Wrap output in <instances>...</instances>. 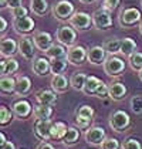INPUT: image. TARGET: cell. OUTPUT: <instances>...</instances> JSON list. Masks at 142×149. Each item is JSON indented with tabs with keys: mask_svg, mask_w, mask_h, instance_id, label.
<instances>
[{
	"mask_svg": "<svg viewBox=\"0 0 142 149\" xmlns=\"http://www.w3.org/2000/svg\"><path fill=\"white\" fill-rule=\"evenodd\" d=\"M121 0H102V9H105L108 12H114L118 7Z\"/></svg>",
	"mask_w": 142,
	"mask_h": 149,
	"instance_id": "41",
	"label": "cell"
},
{
	"mask_svg": "<svg viewBox=\"0 0 142 149\" xmlns=\"http://www.w3.org/2000/svg\"><path fill=\"white\" fill-rule=\"evenodd\" d=\"M85 81H87V75L84 72H74L70 78V84L75 91H83Z\"/></svg>",
	"mask_w": 142,
	"mask_h": 149,
	"instance_id": "33",
	"label": "cell"
},
{
	"mask_svg": "<svg viewBox=\"0 0 142 149\" xmlns=\"http://www.w3.org/2000/svg\"><path fill=\"white\" fill-rule=\"evenodd\" d=\"M75 116H80V118H85V119H94L95 116V111L93 107H90V105H81L78 109H77V112H75Z\"/></svg>",
	"mask_w": 142,
	"mask_h": 149,
	"instance_id": "36",
	"label": "cell"
},
{
	"mask_svg": "<svg viewBox=\"0 0 142 149\" xmlns=\"http://www.w3.org/2000/svg\"><path fill=\"white\" fill-rule=\"evenodd\" d=\"M51 115H53V107L41 104H37L36 107H33V116L36 119H50Z\"/></svg>",
	"mask_w": 142,
	"mask_h": 149,
	"instance_id": "24",
	"label": "cell"
},
{
	"mask_svg": "<svg viewBox=\"0 0 142 149\" xmlns=\"http://www.w3.org/2000/svg\"><path fill=\"white\" fill-rule=\"evenodd\" d=\"M102 82H104V81L94 77V75H88V77H87V81H85V85H84L83 92L85 95H88V97H95L98 88L101 87Z\"/></svg>",
	"mask_w": 142,
	"mask_h": 149,
	"instance_id": "22",
	"label": "cell"
},
{
	"mask_svg": "<svg viewBox=\"0 0 142 149\" xmlns=\"http://www.w3.org/2000/svg\"><path fill=\"white\" fill-rule=\"evenodd\" d=\"M109 126L112 131H115L118 134L125 132L131 126V116L125 111H121V109L114 111L109 116Z\"/></svg>",
	"mask_w": 142,
	"mask_h": 149,
	"instance_id": "2",
	"label": "cell"
},
{
	"mask_svg": "<svg viewBox=\"0 0 142 149\" xmlns=\"http://www.w3.org/2000/svg\"><path fill=\"white\" fill-rule=\"evenodd\" d=\"M118 22L122 29H131L142 22V14L135 7H125L119 12Z\"/></svg>",
	"mask_w": 142,
	"mask_h": 149,
	"instance_id": "1",
	"label": "cell"
},
{
	"mask_svg": "<svg viewBox=\"0 0 142 149\" xmlns=\"http://www.w3.org/2000/svg\"><path fill=\"white\" fill-rule=\"evenodd\" d=\"M136 51V41L132 38V37H125L121 40V54L125 56V57H129L131 54Z\"/></svg>",
	"mask_w": 142,
	"mask_h": 149,
	"instance_id": "27",
	"label": "cell"
},
{
	"mask_svg": "<svg viewBox=\"0 0 142 149\" xmlns=\"http://www.w3.org/2000/svg\"><path fill=\"white\" fill-rule=\"evenodd\" d=\"M36 43L31 37H23L19 41V53L26 60H31L36 56Z\"/></svg>",
	"mask_w": 142,
	"mask_h": 149,
	"instance_id": "12",
	"label": "cell"
},
{
	"mask_svg": "<svg viewBox=\"0 0 142 149\" xmlns=\"http://www.w3.org/2000/svg\"><path fill=\"white\" fill-rule=\"evenodd\" d=\"M78 139H80V131H78L75 126H68L67 134H65V136L63 138L61 142H63L65 146H72V145H75V143L78 142Z\"/></svg>",
	"mask_w": 142,
	"mask_h": 149,
	"instance_id": "29",
	"label": "cell"
},
{
	"mask_svg": "<svg viewBox=\"0 0 142 149\" xmlns=\"http://www.w3.org/2000/svg\"><path fill=\"white\" fill-rule=\"evenodd\" d=\"M138 75H139V80L142 81V70H141V71H139V72H138Z\"/></svg>",
	"mask_w": 142,
	"mask_h": 149,
	"instance_id": "49",
	"label": "cell"
},
{
	"mask_svg": "<svg viewBox=\"0 0 142 149\" xmlns=\"http://www.w3.org/2000/svg\"><path fill=\"white\" fill-rule=\"evenodd\" d=\"M106 53L104 46H94L88 50V61L94 65H100L104 64V61L106 60Z\"/></svg>",
	"mask_w": 142,
	"mask_h": 149,
	"instance_id": "17",
	"label": "cell"
},
{
	"mask_svg": "<svg viewBox=\"0 0 142 149\" xmlns=\"http://www.w3.org/2000/svg\"><path fill=\"white\" fill-rule=\"evenodd\" d=\"M0 90L3 94H13L16 92V80L10 75H1L0 80Z\"/></svg>",
	"mask_w": 142,
	"mask_h": 149,
	"instance_id": "32",
	"label": "cell"
},
{
	"mask_svg": "<svg viewBox=\"0 0 142 149\" xmlns=\"http://www.w3.org/2000/svg\"><path fill=\"white\" fill-rule=\"evenodd\" d=\"M36 27V22L26 16V17H20V19H14L13 20V29L17 34H29L34 30Z\"/></svg>",
	"mask_w": 142,
	"mask_h": 149,
	"instance_id": "11",
	"label": "cell"
},
{
	"mask_svg": "<svg viewBox=\"0 0 142 149\" xmlns=\"http://www.w3.org/2000/svg\"><path fill=\"white\" fill-rule=\"evenodd\" d=\"M93 24H94L95 29H98V30H108L109 27H112L111 12H108L105 9L95 10L94 14H93Z\"/></svg>",
	"mask_w": 142,
	"mask_h": 149,
	"instance_id": "8",
	"label": "cell"
},
{
	"mask_svg": "<svg viewBox=\"0 0 142 149\" xmlns=\"http://www.w3.org/2000/svg\"><path fill=\"white\" fill-rule=\"evenodd\" d=\"M48 7L50 4L47 0H30V9L37 16H44L48 12Z\"/></svg>",
	"mask_w": 142,
	"mask_h": 149,
	"instance_id": "30",
	"label": "cell"
},
{
	"mask_svg": "<svg viewBox=\"0 0 142 149\" xmlns=\"http://www.w3.org/2000/svg\"><path fill=\"white\" fill-rule=\"evenodd\" d=\"M129 105H131V109H132L134 114L141 115L142 114V95H134V97L131 98Z\"/></svg>",
	"mask_w": 142,
	"mask_h": 149,
	"instance_id": "37",
	"label": "cell"
},
{
	"mask_svg": "<svg viewBox=\"0 0 142 149\" xmlns=\"http://www.w3.org/2000/svg\"><path fill=\"white\" fill-rule=\"evenodd\" d=\"M104 48L108 53V56H117L119 51H121V40L117 37H109L104 41Z\"/></svg>",
	"mask_w": 142,
	"mask_h": 149,
	"instance_id": "28",
	"label": "cell"
},
{
	"mask_svg": "<svg viewBox=\"0 0 142 149\" xmlns=\"http://www.w3.org/2000/svg\"><path fill=\"white\" fill-rule=\"evenodd\" d=\"M100 146H101V149H119L121 148V143H119V141L117 138L106 136L105 139H104V142H102Z\"/></svg>",
	"mask_w": 142,
	"mask_h": 149,
	"instance_id": "38",
	"label": "cell"
},
{
	"mask_svg": "<svg viewBox=\"0 0 142 149\" xmlns=\"http://www.w3.org/2000/svg\"><path fill=\"white\" fill-rule=\"evenodd\" d=\"M0 51H1V57H13L16 53H19V43L10 37H3L0 43Z\"/></svg>",
	"mask_w": 142,
	"mask_h": 149,
	"instance_id": "15",
	"label": "cell"
},
{
	"mask_svg": "<svg viewBox=\"0 0 142 149\" xmlns=\"http://www.w3.org/2000/svg\"><path fill=\"white\" fill-rule=\"evenodd\" d=\"M51 12L57 20H70L71 16L75 13V7L70 0H60L53 6Z\"/></svg>",
	"mask_w": 142,
	"mask_h": 149,
	"instance_id": "4",
	"label": "cell"
},
{
	"mask_svg": "<svg viewBox=\"0 0 142 149\" xmlns=\"http://www.w3.org/2000/svg\"><path fill=\"white\" fill-rule=\"evenodd\" d=\"M1 149H16V146H14V143H13V142L7 141L4 145H1Z\"/></svg>",
	"mask_w": 142,
	"mask_h": 149,
	"instance_id": "45",
	"label": "cell"
},
{
	"mask_svg": "<svg viewBox=\"0 0 142 149\" xmlns=\"http://www.w3.org/2000/svg\"><path fill=\"white\" fill-rule=\"evenodd\" d=\"M139 31H141V34H142V22L139 23Z\"/></svg>",
	"mask_w": 142,
	"mask_h": 149,
	"instance_id": "50",
	"label": "cell"
},
{
	"mask_svg": "<svg viewBox=\"0 0 142 149\" xmlns=\"http://www.w3.org/2000/svg\"><path fill=\"white\" fill-rule=\"evenodd\" d=\"M33 40H34V43H36V47L38 50L44 51V53L54 44L53 43V37L47 31H36L34 36H33Z\"/></svg>",
	"mask_w": 142,
	"mask_h": 149,
	"instance_id": "16",
	"label": "cell"
},
{
	"mask_svg": "<svg viewBox=\"0 0 142 149\" xmlns=\"http://www.w3.org/2000/svg\"><path fill=\"white\" fill-rule=\"evenodd\" d=\"M31 91V80L27 75H17L16 78V95L17 97H27Z\"/></svg>",
	"mask_w": 142,
	"mask_h": 149,
	"instance_id": "18",
	"label": "cell"
},
{
	"mask_svg": "<svg viewBox=\"0 0 142 149\" xmlns=\"http://www.w3.org/2000/svg\"><path fill=\"white\" fill-rule=\"evenodd\" d=\"M31 70L33 72L37 74L38 77H44L47 75L48 72H51V68H50V60L44 57H36L33 60V64H31Z\"/></svg>",
	"mask_w": 142,
	"mask_h": 149,
	"instance_id": "19",
	"label": "cell"
},
{
	"mask_svg": "<svg viewBox=\"0 0 142 149\" xmlns=\"http://www.w3.org/2000/svg\"><path fill=\"white\" fill-rule=\"evenodd\" d=\"M0 65H1V75H10V74L17 72V70H19V61L14 60L13 57H10V58H7V60H1Z\"/></svg>",
	"mask_w": 142,
	"mask_h": 149,
	"instance_id": "23",
	"label": "cell"
},
{
	"mask_svg": "<svg viewBox=\"0 0 142 149\" xmlns=\"http://www.w3.org/2000/svg\"><path fill=\"white\" fill-rule=\"evenodd\" d=\"M78 1H81V3H84V4H90V3H93V1H95V0H78Z\"/></svg>",
	"mask_w": 142,
	"mask_h": 149,
	"instance_id": "47",
	"label": "cell"
},
{
	"mask_svg": "<svg viewBox=\"0 0 142 149\" xmlns=\"http://www.w3.org/2000/svg\"><path fill=\"white\" fill-rule=\"evenodd\" d=\"M36 149H56V148H54V146H53V145H51L48 141H41V142L37 145V148H36Z\"/></svg>",
	"mask_w": 142,
	"mask_h": 149,
	"instance_id": "42",
	"label": "cell"
},
{
	"mask_svg": "<svg viewBox=\"0 0 142 149\" xmlns=\"http://www.w3.org/2000/svg\"><path fill=\"white\" fill-rule=\"evenodd\" d=\"M141 6H142V0H141Z\"/></svg>",
	"mask_w": 142,
	"mask_h": 149,
	"instance_id": "51",
	"label": "cell"
},
{
	"mask_svg": "<svg viewBox=\"0 0 142 149\" xmlns=\"http://www.w3.org/2000/svg\"><path fill=\"white\" fill-rule=\"evenodd\" d=\"M0 23H1V29H0V31H1V33H4V31L7 30V22H6V19H4V17H0Z\"/></svg>",
	"mask_w": 142,
	"mask_h": 149,
	"instance_id": "44",
	"label": "cell"
},
{
	"mask_svg": "<svg viewBox=\"0 0 142 149\" xmlns=\"http://www.w3.org/2000/svg\"><path fill=\"white\" fill-rule=\"evenodd\" d=\"M67 60L72 65H83L85 60H88V51L83 46H74L68 47V53H67Z\"/></svg>",
	"mask_w": 142,
	"mask_h": 149,
	"instance_id": "9",
	"label": "cell"
},
{
	"mask_svg": "<svg viewBox=\"0 0 142 149\" xmlns=\"http://www.w3.org/2000/svg\"><path fill=\"white\" fill-rule=\"evenodd\" d=\"M29 14V9L24 7V6H19V7H14L12 9V16L13 19H20V17H26Z\"/></svg>",
	"mask_w": 142,
	"mask_h": 149,
	"instance_id": "40",
	"label": "cell"
},
{
	"mask_svg": "<svg viewBox=\"0 0 142 149\" xmlns=\"http://www.w3.org/2000/svg\"><path fill=\"white\" fill-rule=\"evenodd\" d=\"M67 53H68V50H65V46H63L61 43L53 44L46 51L48 58H67Z\"/></svg>",
	"mask_w": 142,
	"mask_h": 149,
	"instance_id": "31",
	"label": "cell"
},
{
	"mask_svg": "<svg viewBox=\"0 0 142 149\" xmlns=\"http://www.w3.org/2000/svg\"><path fill=\"white\" fill-rule=\"evenodd\" d=\"M50 85L56 92H65L71 84L64 74H57V75H53V78L50 81Z\"/></svg>",
	"mask_w": 142,
	"mask_h": 149,
	"instance_id": "21",
	"label": "cell"
},
{
	"mask_svg": "<svg viewBox=\"0 0 142 149\" xmlns=\"http://www.w3.org/2000/svg\"><path fill=\"white\" fill-rule=\"evenodd\" d=\"M57 94L54 90H38L36 92V101L37 104L47 105V107H54L57 104Z\"/></svg>",
	"mask_w": 142,
	"mask_h": 149,
	"instance_id": "14",
	"label": "cell"
},
{
	"mask_svg": "<svg viewBox=\"0 0 142 149\" xmlns=\"http://www.w3.org/2000/svg\"><path fill=\"white\" fill-rule=\"evenodd\" d=\"M106 138L105 129L101 126H91L87 128L85 134H84V139L90 143V145H101Z\"/></svg>",
	"mask_w": 142,
	"mask_h": 149,
	"instance_id": "10",
	"label": "cell"
},
{
	"mask_svg": "<svg viewBox=\"0 0 142 149\" xmlns=\"http://www.w3.org/2000/svg\"><path fill=\"white\" fill-rule=\"evenodd\" d=\"M68 22L78 31H85L93 24V16H90L88 13H85V12H75L71 16V19Z\"/></svg>",
	"mask_w": 142,
	"mask_h": 149,
	"instance_id": "7",
	"label": "cell"
},
{
	"mask_svg": "<svg viewBox=\"0 0 142 149\" xmlns=\"http://www.w3.org/2000/svg\"><path fill=\"white\" fill-rule=\"evenodd\" d=\"M108 87H109V98L112 101H122L127 97V94H128V88L119 81L112 82Z\"/></svg>",
	"mask_w": 142,
	"mask_h": 149,
	"instance_id": "20",
	"label": "cell"
},
{
	"mask_svg": "<svg viewBox=\"0 0 142 149\" xmlns=\"http://www.w3.org/2000/svg\"><path fill=\"white\" fill-rule=\"evenodd\" d=\"M67 129H68V126L65 125L64 122H60V121L53 122V126H51V139L63 141V138L65 136V134H67Z\"/></svg>",
	"mask_w": 142,
	"mask_h": 149,
	"instance_id": "26",
	"label": "cell"
},
{
	"mask_svg": "<svg viewBox=\"0 0 142 149\" xmlns=\"http://www.w3.org/2000/svg\"><path fill=\"white\" fill-rule=\"evenodd\" d=\"M51 126H53V121L50 119H36L33 124V132H34L36 138L40 141H50Z\"/></svg>",
	"mask_w": 142,
	"mask_h": 149,
	"instance_id": "6",
	"label": "cell"
},
{
	"mask_svg": "<svg viewBox=\"0 0 142 149\" xmlns=\"http://www.w3.org/2000/svg\"><path fill=\"white\" fill-rule=\"evenodd\" d=\"M13 115H14L13 109L7 108L6 105H1V108H0V124H1V126L9 125L12 122Z\"/></svg>",
	"mask_w": 142,
	"mask_h": 149,
	"instance_id": "35",
	"label": "cell"
},
{
	"mask_svg": "<svg viewBox=\"0 0 142 149\" xmlns=\"http://www.w3.org/2000/svg\"><path fill=\"white\" fill-rule=\"evenodd\" d=\"M67 58H50V68L51 74L57 75V74H64V71L67 70Z\"/></svg>",
	"mask_w": 142,
	"mask_h": 149,
	"instance_id": "25",
	"label": "cell"
},
{
	"mask_svg": "<svg viewBox=\"0 0 142 149\" xmlns=\"http://www.w3.org/2000/svg\"><path fill=\"white\" fill-rule=\"evenodd\" d=\"M0 141H1V142H0V145H4V143L7 142V139H6V136H4V134H1V135H0Z\"/></svg>",
	"mask_w": 142,
	"mask_h": 149,
	"instance_id": "46",
	"label": "cell"
},
{
	"mask_svg": "<svg viewBox=\"0 0 142 149\" xmlns=\"http://www.w3.org/2000/svg\"><path fill=\"white\" fill-rule=\"evenodd\" d=\"M12 109L14 112V115L17 118H20V119H26V118H29L30 115L33 114V107H31V104L27 100H17V101H14L12 105Z\"/></svg>",
	"mask_w": 142,
	"mask_h": 149,
	"instance_id": "13",
	"label": "cell"
},
{
	"mask_svg": "<svg viewBox=\"0 0 142 149\" xmlns=\"http://www.w3.org/2000/svg\"><path fill=\"white\" fill-rule=\"evenodd\" d=\"M102 67L108 77L117 78L119 75H122V72L125 71V61L117 56H108L102 64Z\"/></svg>",
	"mask_w": 142,
	"mask_h": 149,
	"instance_id": "3",
	"label": "cell"
},
{
	"mask_svg": "<svg viewBox=\"0 0 142 149\" xmlns=\"http://www.w3.org/2000/svg\"><path fill=\"white\" fill-rule=\"evenodd\" d=\"M128 63H129V67L134 71L139 72L142 70V53L141 51H134L128 57Z\"/></svg>",
	"mask_w": 142,
	"mask_h": 149,
	"instance_id": "34",
	"label": "cell"
},
{
	"mask_svg": "<svg viewBox=\"0 0 142 149\" xmlns=\"http://www.w3.org/2000/svg\"><path fill=\"white\" fill-rule=\"evenodd\" d=\"M122 149H142L141 146V142L135 138H128L124 141L122 143Z\"/></svg>",
	"mask_w": 142,
	"mask_h": 149,
	"instance_id": "39",
	"label": "cell"
},
{
	"mask_svg": "<svg viewBox=\"0 0 142 149\" xmlns=\"http://www.w3.org/2000/svg\"><path fill=\"white\" fill-rule=\"evenodd\" d=\"M0 4L1 7H7V0H0Z\"/></svg>",
	"mask_w": 142,
	"mask_h": 149,
	"instance_id": "48",
	"label": "cell"
},
{
	"mask_svg": "<svg viewBox=\"0 0 142 149\" xmlns=\"http://www.w3.org/2000/svg\"><path fill=\"white\" fill-rule=\"evenodd\" d=\"M56 38L58 40V43H61L63 46L65 47H72L77 41V31L72 26H60L58 30H57V34H56Z\"/></svg>",
	"mask_w": 142,
	"mask_h": 149,
	"instance_id": "5",
	"label": "cell"
},
{
	"mask_svg": "<svg viewBox=\"0 0 142 149\" xmlns=\"http://www.w3.org/2000/svg\"><path fill=\"white\" fill-rule=\"evenodd\" d=\"M23 0H7V7L9 9H14V7H19L22 6Z\"/></svg>",
	"mask_w": 142,
	"mask_h": 149,
	"instance_id": "43",
	"label": "cell"
}]
</instances>
